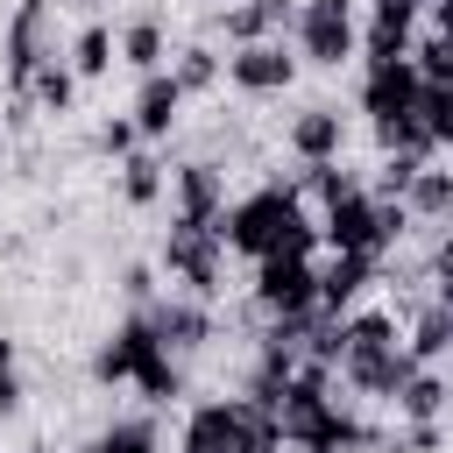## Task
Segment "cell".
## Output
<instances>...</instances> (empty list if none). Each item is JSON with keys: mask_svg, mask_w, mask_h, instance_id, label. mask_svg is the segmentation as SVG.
Segmentation results:
<instances>
[{"mask_svg": "<svg viewBox=\"0 0 453 453\" xmlns=\"http://www.w3.org/2000/svg\"><path fill=\"white\" fill-rule=\"evenodd\" d=\"M78 453H85V446H78Z\"/></svg>", "mask_w": 453, "mask_h": 453, "instance_id": "obj_45", "label": "cell"}, {"mask_svg": "<svg viewBox=\"0 0 453 453\" xmlns=\"http://www.w3.org/2000/svg\"><path fill=\"white\" fill-rule=\"evenodd\" d=\"M177 453H283V425L255 396H205L191 403Z\"/></svg>", "mask_w": 453, "mask_h": 453, "instance_id": "obj_4", "label": "cell"}, {"mask_svg": "<svg viewBox=\"0 0 453 453\" xmlns=\"http://www.w3.org/2000/svg\"><path fill=\"white\" fill-rule=\"evenodd\" d=\"M113 64H120V35H113L106 21H85V28H78V42H71V71L92 85V78H106Z\"/></svg>", "mask_w": 453, "mask_h": 453, "instance_id": "obj_23", "label": "cell"}, {"mask_svg": "<svg viewBox=\"0 0 453 453\" xmlns=\"http://www.w3.org/2000/svg\"><path fill=\"white\" fill-rule=\"evenodd\" d=\"M78 7H99V0H78Z\"/></svg>", "mask_w": 453, "mask_h": 453, "instance_id": "obj_42", "label": "cell"}, {"mask_svg": "<svg viewBox=\"0 0 453 453\" xmlns=\"http://www.w3.org/2000/svg\"><path fill=\"white\" fill-rule=\"evenodd\" d=\"M0 368H14V340L7 333H0Z\"/></svg>", "mask_w": 453, "mask_h": 453, "instance_id": "obj_37", "label": "cell"}, {"mask_svg": "<svg viewBox=\"0 0 453 453\" xmlns=\"http://www.w3.org/2000/svg\"><path fill=\"white\" fill-rule=\"evenodd\" d=\"M439 439H446L439 425H411V439H403V453H439Z\"/></svg>", "mask_w": 453, "mask_h": 453, "instance_id": "obj_35", "label": "cell"}, {"mask_svg": "<svg viewBox=\"0 0 453 453\" xmlns=\"http://www.w3.org/2000/svg\"><path fill=\"white\" fill-rule=\"evenodd\" d=\"M170 219L177 226H219L226 219V177H219L212 156L170 170Z\"/></svg>", "mask_w": 453, "mask_h": 453, "instance_id": "obj_11", "label": "cell"}, {"mask_svg": "<svg viewBox=\"0 0 453 453\" xmlns=\"http://www.w3.org/2000/svg\"><path fill=\"white\" fill-rule=\"evenodd\" d=\"M368 283H375V255H333V262L319 269V311H326V319H347Z\"/></svg>", "mask_w": 453, "mask_h": 453, "instance_id": "obj_18", "label": "cell"}, {"mask_svg": "<svg viewBox=\"0 0 453 453\" xmlns=\"http://www.w3.org/2000/svg\"><path fill=\"white\" fill-rule=\"evenodd\" d=\"M403 205L418 212V226H432V219H446V212H453V170H439V163H425V170L411 177V191H403Z\"/></svg>", "mask_w": 453, "mask_h": 453, "instance_id": "obj_27", "label": "cell"}, {"mask_svg": "<svg viewBox=\"0 0 453 453\" xmlns=\"http://www.w3.org/2000/svg\"><path fill=\"white\" fill-rule=\"evenodd\" d=\"M0 418H21V375L0 368Z\"/></svg>", "mask_w": 453, "mask_h": 453, "instance_id": "obj_34", "label": "cell"}, {"mask_svg": "<svg viewBox=\"0 0 453 453\" xmlns=\"http://www.w3.org/2000/svg\"><path fill=\"white\" fill-rule=\"evenodd\" d=\"M120 297H127V304H156V297H163L156 269H149V262H127V269H120Z\"/></svg>", "mask_w": 453, "mask_h": 453, "instance_id": "obj_32", "label": "cell"}, {"mask_svg": "<svg viewBox=\"0 0 453 453\" xmlns=\"http://www.w3.org/2000/svg\"><path fill=\"white\" fill-rule=\"evenodd\" d=\"M418 21H425V0H368V21H361V64L411 57Z\"/></svg>", "mask_w": 453, "mask_h": 453, "instance_id": "obj_13", "label": "cell"}, {"mask_svg": "<svg viewBox=\"0 0 453 453\" xmlns=\"http://www.w3.org/2000/svg\"><path fill=\"white\" fill-rule=\"evenodd\" d=\"M156 446H163L156 418H113V425H99V432H92V446H85V453H156Z\"/></svg>", "mask_w": 453, "mask_h": 453, "instance_id": "obj_28", "label": "cell"}, {"mask_svg": "<svg viewBox=\"0 0 453 453\" xmlns=\"http://www.w3.org/2000/svg\"><path fill=\"white\" fill-rule=\"evenodd\" d=\"M57 57V35H50V0H14L7 28H0V78H7V120H35V99H28V78Z\"/></svg>", "mask_w": 453, "mask_h": 453, "instance_id": "obj_5", "label": "cell"}, {"mask_svg": "<svg viewBox=\"0 0 453 453\" xmlns=\"http://www.w3.org/2000/svg\"><path fill=\"white\" fill-rule=\"evenodd\" d=\"M290 50H297L311 71H340V64L361 57V21L340 14V7H326V0H304V7H297V28H290Z\"/></svg>", "mask_w": 453, "mask_h": 453, "instance_id": "obj_8", "label": "cell"}, {"mask_svg": "<svg viewBox=\"0 0 453 453\" xmlns=\"http://www.w3.org/2000/svg\"><path fill=\"white\" fill-rule=\"evenodd\" d=\"M134 127H142V142H170L177 134V120H184V85H177V71H149L142 85H134Z\"/></svg>", "mask_w": 453, "mask_h": 453, "instance_id": "obj_15", "label": "cell"}, {"mask_svg": "<svg viewBox=\"0 0 453 453\" xmlns=\"http://www.w3.org/2000/svg\"><path fill=\"white\" fill-rule=\"evenodd\" d=\"M411 64H418V78H425V85H453V35L425 28V35L411 42Z\"/></svg>", "mask_w": 453, "mask_h": 453, "instance_id": "obj_29", "label": "cell"}, {"mask_svg": "<svg viewBox=\"0 0 453 453\" xmlns=\"http://www.w3.org/2000/svg\"><path fill=\"white\" fill-rule=\"evenodd\" d=\"M361 113H368L375 142H382L389 127L418 120V113H425V78H418V64H411V57L368 64V71H361Z\"/></svg>", "mask_w": 453, "mask_h": 453, "instance_id": "obj_7", "label": "cell"}, {"mask_svg": "<svg viewBox=\"0 0 453 453\" xmlns=\"http://www.w3.org/2000/svg\"><path fill=\"white\" fill-rule=\"evenodd\" d=\"M446 403H453V382H446L439 368H418V375L396 389V418H403V425H439Z\"/></svg>", "mask_w": 453, "mask_h": 453, "instance_id": "obj_20", "label": "cell"}, {"mask_svg": "<svg viewBox=\"0 0 453 453\" xmlns=\"http://www.w3.org/2000/svg\"><path fill=\"white\" fill-rule=\"evenodd\" d=\"M290 28H297V0H234V7H219L226 42H262V35H290Z\"/></svg>", "mask_w": 453, "mask_h": 453, "instance_id": "obj_17", "label": "cell"}, {"mask_svg": "<svg viewBox=\"0 0 453 453\" xmlns=\"http://www.w3.org/2000/svg\"><path fill=\"white\" fill-rule=\"evenodd\" d=\"M120 64H127L134 78L170 71V35H163L156 14H127V21H120Z\"/></svg>", "mask_w": 453, "mask_h": 453, "instance_id": "obj_19", "label": "cell"}, {"mask_svg": "<svg viewBox=\"0 0 453 453\" xmlns=\"http://www.w3.org/2000/svg\"><path fill=\"white\" fill-rule=\"evenodd\" d=\"M226 255H234V248H226V234H219V226H177V219H170V234H163V255H156V262H163V276H170L177 290H191V297H205V304H212V297L226 290Z\"/></svg>", "mask_w": 453, "mask_h": 453, "instance_id": "obj_6", "label": "cell"}, {"mask_svg": "<svg viewBox=\"0 0 453 453\" xmlns=\"http://www.w3.org/2000/svg\"><path fill=\"white\" fill-rule=\"evenodd\" d=\"M219 234H226V248L248 255V262H269V255H311V248L326 241V234H319V212L297 198V184H262V191L234 198L226 219H219Z\"/></svg>", "mask_w": 453, "mask_h": 453, "instance_id": "obj_2", "label": "cell"}, {"mask_svg": "<svg viewBox=\"0 0 453 453\" xmlns=\"http://www.w3.org/2000/svg\"><path fill=\"white\" fill-rule=\"evenodd\" d=\"M255 304H262V319H304V311H319V262L311 255H269V262H255Z\"/></svg>", "mask_w": 453, "mask_h": 453, "instance_id": "obj_9", "label": "cell"}, {"mask_svg": "<svg viewBox=\"0 0 453 453\" xmlns=\"http://www.w3.org/2000/svg\"><path fill=\"white\" fill-rule=\"evenodd\" d=\"M403 347H411L425 368H439V361L453 354V319H446V304H439V297H432V304L411 319V340H403Z\"/></svg>", "mask_w": 453, "mask_h": 453, "instance_id": "obj_26", "label": "cell"}, {"mask_svg": "<svg viewBox=\"0 0 453 453\" xmlns=\"http://www.w3.org/2000/svg\"><path fill=\"white\" fill-rule=\"evenodd\" d=\"M425 14H432V28H439V35H453V0H425Z\"/></svg>", "mask_w": 453, "mask_h": 453, "instance_id": "obj_36", "label": "cell"}, {"mask_svg": "<svg viewBox=\"0 0 453 453\" xmlns=\"http://www.w3.org/2000/svg\"><path fill=\"white\" fill-rule=\"evenodd\" d=\"M319 234H326L333 255H382V248H389V234H382V205H375L368 184H361L354 198L326 205V212H319Z\"/></svg>", "mask_w": 453, "mask_h": 453, "instance_id": "obj_12", "label": "cell"}, {"mask_svg": "<svg viewBox=\"0 0 453 453\" xmlns=\"http://www.w3.org/2000/svg\"><path fill=\"white\" fill-rule=\"evenodd\" d=\"M439 304H446V319H453V297H439Z\"/></svg>", "mask_w": 453, "mask_h": 453, "instance_id": "obj_40", "label": "cell"}, {"mask_svg": "<svg viewBox=\"0 0 453 453\" xmlns=\"http://www.w3.org/2000/svg\"><path fill=\"white\" fill-rule=\"evenodd\" d=\"M446 382H453V354H446Z\"/></svg>", "mask_w": 453, "mask_h": 453, "instance_id": "obj_41", "label": "cell"}, {"mask_svg": "<svg viewBox=\"0 0 453 453\" xmlns=\"http://www.w3.org/2000/svg\"><path fill=\"white\" fill-rule=\"evenodd\" d=\"M170 71H177V85H184V99H205V92H219V78H226V57H219L212 42H184Z\"/></svg>", "mask_w": 453, "mask_h": 453, "instance_id": "obj_24", "label": "cell"}, {"mask_svg": "<svg viewBox=\"0 0 453 453\" xmlns=\"http://www.w3.org/2000/svg\"><path fill=\"white\" fill-rule=\"evenodd\" d=\"M113 170H120V198H127L134 212H149V205H156V198L170 191V177H163V163H156L149 149H134V156H120Z\"/></svg>", "mask_w": 453, "mask_h": 453, "instance_id": "obj_25", "label": "cell"}, {"mask_svg": "<svg viewBox=\"0 0 453 453\" xmlns=\"http://www.w3.org/2000/svg\"><path fill=\"white\" fill-rule=\"evenodd\" d=\"M432 283H439V297H453V234L432 248Z\"/></svg>", "mask_w": 453, "mask_h": 453, "instance_id": "obj_33", "label": "cell"}, {"mask_svg": "<svg viewBox=\"0 0 453 453\" xmlns=\"http://www.w3.org/2000/svg\"><path fill=\"white\" fill-rule=\"evenodd\" d=\"M446 234H453V212H446Z\"/></svg>", "mask_w": 453, "mask_h": 453, "instance_id": "obj_43", "label": "cell"}, {"mask_svg": "<svg viewBox=\"0 0 453 453\" xmlns=\"http://www.w3.org/2000/svg\"><path fill=\"white\" fill-rule=\"evenodd\" d=\"M418 368H425V361L403 347L396 311L368 304V311H347V319H340V382H347L354 396H368V403H396V389H403Z\"/></svg>", "mask_w": 453, "mask_h": 453, "instance_id": "obj_3", "label": "cell"}, {"mask_svg": "<svg viewBox=\"0 0 453 453\" xmlns=\"http://www.w3.org/2000/svg\"><path fill=\"white\" fill-rule=\"evenodd\" d=\"M0 170H7V142H0Z\"/></svg>", "mask_w": 453, "mask_h": 453, "instance_id": "obj_39", "label": "cell"}, {"mask_svg": "<svg viewBox=\"0 0 453 453\" xmlns=\"http://www.w3.org/2000/svg\"><path fill=\"white\" fill-rule=\"evenodd\" d=\"M354 191H361L354 170H340V163H297V198H304L311 212H326V205H340V198H354Z\"/></svg>", "mask_w": 453, "mask_h": 453, "instance_id": "obj_22", "label": "cell"}, {"mask_svg": "<svg viewBox=\"0 0 453 453\" xmlns=\"http://www.w3.org/2000/svg\"><path fill=\"white\" fill-rule=\"evenodd\" d=\"M78 71H71V57H50L35 78H28V99H35V113H50V120H64L71 106H78Z\"/></svg>", "mask_w": 453, "mask_h": 453, "instance_id": "obj_21", "label": "cell"}, {"mask_svg": "<svg viewBox=\"0 0 453 453\" xmlns=\"http://www.w3.org/2000/svg\"><path fill=\"white\" fill-rule=\"evenodd\" d=\"M290 156L297 163H340V149H347V120H340V106H304L297 120H290Z\"/></svg>", "mask_w": 453, "mask_h": 453, "instance_id": "obj_16", "label": "cell"}, {"mask_svg": "<svg viewBox=\"0 0 453 453\" xmlns=\"http://www.w3.org/2000/svg\"><path fill=\"white\" fill-rule=\"evenodd\" d=\"M297 50L283 42V35H262V42H234V57H226V85L234 92H248V99H276V92H290L297 85Z\"/></svg>", "mask_w": 453, "mask_h": 453, "instance_id": "obj_10", "label": "cell"}, {"mask_svg": "<svg viewBox=\"0 0 453 453\" xmlns=\"http://www.w3.org/2000/svg\"><path fill=\"white\" fill-rule=\"evenodd\" d=\"M92 382H99V389L134 382V389H142V403H156V411L184 396V361L163 347V333H156L149 304H127V319L92 347Z\"/></svg>", "mask_w": 453, "mask_h": 453, "instance_id": "obj_1", "label": "cell"}, {"mask_svg": "<svg viewBox=\"0 0 453 453\" xmlns=\"http://www.w3.org/2000/svg\"><path fill=\"white\" fill-rule=\"evenodd\" d=\"M290 453H297V446H290Z\"/></svg>", "mask_w": 453, "mask_h": 453, "instance_id": "obj_44", "label": "cell"}, {"mask_svg": "<svg viewBox=\"0 0 453 453\" xmlns=\"http://www.w3.org/2000/svg\"><path fill=\"white\" fill-rule=\"evenodd\" d=\"M326 7H340V14H354V7H361V0H326Z\"/></svg>", "mask_w": 453, "mask_h": 453, "instance_id": "obj_38", "label": "cell"}, {"mask_svg": "<svg viewBox=\"0 0 453 453\" xmlns=\"http://www.w3.org/2000/svg\"><path fill=\"white\" fill-rule=\"evenodd\" d=\"M425 120H432L439 149H453V85H425Z\"/></svg>", "mask_w": 453, "mask_h": 453, "instance_id": "obj_31", "label": "cell"}, {"mask_svg": "<svg viewBox=\"0 0 453 453\" xmlns=\"http://www.w3.org/2000/svg\"><path fill=\"white\" fill-rule=\"evenodd\" d=\"M149 319H156V333H163V347L184 361V354H198L219 326H212V304L205 297H191V290H163L156 304H149Z\"/></svg>", "mask_w": 453, "mask_h": 453, "instance_id": "obj_14", "label": "cell"}, {"mask_svg": "<svg viewBox=\"0 0 453 453\" xmlns=\"http://www.w3.org/2000/svg\"><path fill=\"white\" fill-rule=\"evenodd\" d=\"M134 149H142L134 113H127V120H120V113H113V120H99V156H113V163H120V156H134Z\"/></svg>", "mask_w": 453, "mask_h": 453, "instance_id": "obj_30", "label": "cell"}]
</instances>
